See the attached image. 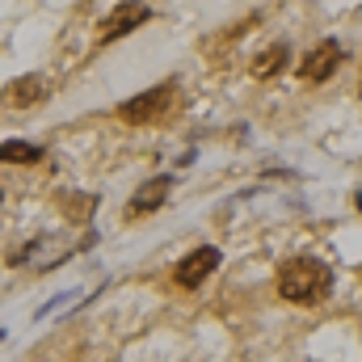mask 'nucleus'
I'll return each mask as SVG.
<instances>
[{
    "instance_id": "nucleus-9",
    "label": "nucleus",
    "mask_w": 362,
    "mask_h": 362,
    "mask_svg": "<svg viewBox=\"0 0 362 362\" xmlns=\"http://www.w3.org/2000/svg\"><path fill=\"white\" fill-rule=\"evenodd\" d=\"M38 160H42V148L30 139H4L0 144V165H38Z\"/></svg>"
},
{
    "instance_id": "nucleus-11",
    "label": "nucleus",
    "mask_w": 362,
    "mask_h": 362,
    "mask_svg": "<svg viewBox=\"0 0 362 362\" xmlns=\"http://www.w3.org/2000/svg\"><path fill=\"white\" fill-rule=\"evenodd\" d=\"M68 299H72V291H64V295H55V299H51V303H42V308H38V312H34V320H47V316H51V312H59V308H64V303H68Z\"/></svg>"
},
{
    "instance_id": "nucleus-7",
    "label": "nucleus",
    "mask_w": 362,
    "mask_h": 362,
    "mask_svg": "<svg viewBox=\"0 0 362 362\" xmlns=\"http://www.w3.org/2000/svg\"><path fill=\"white\" fill-rule=\"evenodd\" d=\"M47 97V81L38 76V72H30V76H17L8 89H4V101L8 105H17V110H25V105H38Z\"/></svg>"
},
{
    "instance_id": "nucleus-10",
    "label": "nucleus",
    "mask_w": 362,
    "mask_h": 362,
    "mask_svg": "<svg viewBox=\"0 0 362 362\" xmlns=\"http://www.w3.org/2000/svg\"><path fill=\"white\" fill-rule=\"evenodd\" d=\"M64 211H68L72 219H85L93 211V194H85V198H64Z\"/></svg>"
},
{
    "instance_id": "nucleus-2",
    "label": "nucleus",
    "mask_w": 362,
    "mask_h": 362,
    "mask_svg": "<svg viewBox=\"0 0 362 362\" xmlns=\"http://www.w3.org/2000/svg\"><path fill=\"white\" fill-rule=\"evenodd\" d=\"M173 93H177L173 85H156V89L139 93V97H131V101L118 105V118L131 122V127H152V122H160L173 110Z\"/></svg>"
},
{
    "instance_id": "nucleus-6",
    "label": "nucleus",
    "mask_w": 362,
    "mask_h": 362,
    "mask_svg": "<svg viewBox=\"0 0 362 362\" xmlns=\"http://www.w3.org/2000/svg\"><path fill=\"white\" fill-rule=\"evenodd\" d=\"M169 189H173V177H152V181H144L139 189H135V198L127 202V215L135 219V215H152V211H160L165 206V198H169Z\"/></svg>"
},
{
    "instance_id": "nucleus-3",
    "label": "nucleus",
    "mask_w": 362,
    "mask_h": 362,
    "mask_svg": "<svg viewBox=\"0 0 362 362\" xmlns=\"http://www.w3.org/2000/svg\"><path fill=\"white\" fill-rule=\"evenodd\" d=\"M148 17H152V8H148L144 0H118V4L110 8V17L101 21V42H118V38H127V34L139 30Z\"/></svg>"
},
{
    "instance_id": "nucleus-1",
    "label": "nucleus",
    "mask_w": 362,
    "mask_h": 362,
    "mask_svg": "<svg viewBox=\"0 0 362 362\" xmlns=\"http://www.w3.org/2000/svg\"><path fill=\"white\" fill-rule=\"evenodd\" d=\"M333 291V270L316 257H291L278 266V295L286 303H320Z\"/></svg>"
},
{
    "instance_id": "nucleus-4",
    "label": "nucleus",
    "mask_w": 362,
    "mask_h": 362,
    "mask_svg": "<svg viewBox=\"0 0 362 362\" xmlns=\"http://www.w3.org/2000/svg\"><path fill=\"white\" fill-rule=\"evenodd\" d=\"M219 262H223V253H219L215 245H202V249H194V253H185V257H181L177 270H173V278H177V286L194 291V286H202V282H206V274L219 270Z\"/></svg>"
},
{
    "instance_id": "nucleus-12",
    "label": "nucleus",
    "mask_w": 362,
    "mask_h": 362,
    "mask_svg": "<svg viewBox=\"0 0 362 362\" xmlns=\"http://www.w3.org/2000/svg\"><path fill=\"white\" fill-rule=\"evenodd\" d=\"M0 202H4V189H0Z\"/></svg>"
},
{
    "instance_id": "nucleus-5",
    "label": "nucleus",
    "mask_w": 362,
    "mask_h": 362,
    "mask_svg": "<svg viewBox=\"0 0 362 362\" xmlns=\"http://www.w3.org/2000/svg\"><path fill=\"white\" fill-rule=\"evenodd\" d=\"M337 64H341V42H337V38H325V42H316V47L308 51V59L299 64V76L312 81V85H325V81L337 72Z\"/></svg>"
},
{
    "instance_id": "nucleus-8",
    "label": "nucleus",
    "mask_w": 362,
    "mask_h": 362,
    "mask_svg": "<svg viewBox=\"0 0 362 362\" xmlns=\"http://www.w3.org/2000/svg\"><path fill=\"white\" fill-rule=\"evenodd\" d=\"M286 59H291V47H286V42H274V47H262V51L253 55L249 72H253L257 81H270V76H278V72L286 68Z\"/></svg>"
}]
</instances>
